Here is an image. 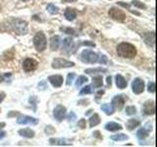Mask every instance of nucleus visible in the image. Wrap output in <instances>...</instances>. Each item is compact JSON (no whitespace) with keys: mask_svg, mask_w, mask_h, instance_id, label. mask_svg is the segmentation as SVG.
<instances>
[{"mask_svg":"<svg viewBox=\"0 0 157 147\" xmlns=\"http://www.w3.org/2000/svg\"><path fill=\"white\" fill-rule=\"evenodd\" d=\"M124 104H125V98L123 95H117L112 99V106L114 107V109L121 110Z\"/></svg>","mask_w":157,"mask_h":147,"instance_id":"obj_11","label":"nucleus"},{"mask_svg":"<svg viewBox=\"0 0 157 147\" xmlns=\"http://www.w3.org/2000/svg\"><path fill=\"white\" fill-rule=\"evenodd\" d=\"M136 113V107H134V106H129V107H127V108H126V114H127V115L132 116V115H135Z\"/></svg>","mask_w":157,"mask_h":147,"instance_id":"obj_32","label":"nucleus"},{"mask_svg":"<svg viewBox=\"0 0 157 147\" xmlns=\"http://www.w3.org/2000/svg\"><path fill=\"white\" fill-rule=\"evenodd\" d=\"M142 37H144V42L147 44V45L149 46H154V43H155V36H154V32H147L145 34H144L142 36Z\"/></svg>","mask_w":157,"mask_h":147,"instance_id":"obj_14","label":"nucleus"},{"mask_svg":"<svg viewBox=\"0 0 157 147\" xmlns=\"http://www.w3.org/2000/svg\"><path fill=\"white\" fill-rule=\"evenodd\" d=\"M22 1H29V0H22Z\"/></svg>","mask_w":157,"mask_h":147,"instance_id":"obj_51","label":"nucleus"},{"mask_svg":"<svg viewBox=\"0 0 157 147\" xmlns=\"http://www.w3.org/2000/svg\"><path fill=\"white\" fill-rule=\"evenodd\" d=\"M74 47V41L71 37H67L63 41V49L65 51H71Z\"/></svg>","mask_w":157,"mask_h":147,"instance_id":"obj_20","label":"nucleus"},{"mask_svg":"<svg viewBox=\"0 0 157 147\" xmlns=\"http://www.w3.org/2000/svg\"><path fill=\"white\" fill-rule=\"evenodd\" d=\"M111 139L114 140V141H125L127 139H129V136L124 134H118L112 135Z\"/></svg>","mask_w":157,"mask_h":147,"instance_id":"obj_26","label":"nucleus"},{"mask_svg":"<svg viewBox=\"0 0 157 147\" xmlns=\"http://www.w3.org/2000/svg\"><path fill=\"white\" fill-rule=\"evenodd\" d=\"M74 78H75V73H71V74H69L68 77H67V85H72V82L74 81Z\"/></svg>","mask_w":157,"mask_h":147,"instance_id":"obj_35","label":"nucleus"},{"mask_svg":"<svg viewBox=\"0 0 157 147\" xmlns=\"http://www.w3.org/2000/svg\"><path fill=\"white\" fill-rule=\"evenodd\" d=\"M49 143L51 145H71V143H69V142L65 139H62V138H50L49 139Z\"/></svg>","mask_w":157,"mask_h":147,"instance_id":"obj_21","label":"nucleus"},{"mask_svg":"<svg viewBox=\"0 0 157 147\" xmlns=\"http://www.w3.org/2000/svg\"><path fill=\"white\" fill-rule=\"evenodd\" d=\"M34 47L38 52H43L46 49V36L42 32H38L33 37Z\"/></svg>","mask_w":157,"mask_h":147,"instance_id":"obj_2","label":"nucleus"},{"mask_svg":"<svg viewBox=\"0 0 157 147\" xmlns=\"http://www.w3.org/2000/svg\"><path fill=\"white\" fill-rule=\"evenodd\" d=\"M85 73L90 74V75H92V74H98V73H107V69L104 68H94V69H86L85 71Z\"/></svg>","mask_w":157,"mask_h":147,"instance_id":"obj_24","label":"nucleus"},{"mask_svg":"<svg viewBox=\"0 0 157 147\" xmlns=\"http://www.w3.org/2000/svg\"><path fill=\"white\" fill-rule=\"evenodd\" d=\"M64 15H65V18L68 20V21H74V20L76 19L77 17V11L76 9H73V8H67L65 10V13H64Z\"/></svg>","mask_w":157,"mask_h":147,"instance_id":"obj_15","label":"nucleus"},{"mask_svg":"<svg viewBox=\"0 0 157 147\" xmlns=\"http://www.w3.org/2000/svg\"><path fill=\"white\" fill-rule=\"evenodd\" d=\"M108 14H109L110 18H112L113 20L118 22H124L126 20V14L122 11L120 9H117L115 7H112L110 8V10L108 11Z\"/></svg>","mask_w":157,"mask_h":147,"instance_id":"obj_6","label":"nucleus"},{"mask_svg":"<svg viewBox=\"0 0 157 147\" xmlns=\"http://www.w3.org/2000/svg\"><path fill=\"white\" fill-rule=\"evenodd\" d=\"M75 66V63L68 61L66 59H62V58H56L54 59L52 62L51 67L53 69H64V68H71Z\"/></svg>","mask_w":157,"mask_h":147,"instance_id":"obj_5","label":"nucleus"},{"mask_svg":"<svg viewBox=\"0 0 157 147\" xmlns=\"http://www.w3.org/2000/svg\"><path fill=\"white\" fill-rule=\"evenodd\" d=\"M117 53L122 58L132 59L136 55V49L131 43L122 42L117 47Z\"/></svg>","mask_w":157,"mask_h":147,"instance_id":"obj_1","label":"nucleus"},{"mask_svg":"<svg viewBox=\"0 0 157 147\" xmlns=\"http://www.w3.org/2000/svg\"><path fill=\"white\" fill-rule=\"evenodd\" d=\"M82 44H83V45H86V46H90V47H94L95 46V44L90 42V41H85V42H82Z\"/></svg>","mask_w":157,"mask_h":147,"instance_id":"obj_43","label":"nucleus"},{"mask_svg":"<svg viewBox=\"0 0 157 147\" xmlns=\"http://www.w3.org/2000/svg\"><path fill=\"white\" fill-rule=\"evenodd\" d=\"M38 87L40 88V89H45V88H48L47 85H46V83H45V81H42L40 83H38Z\"/></svg>","mask_w":157,"mask_h":147,"instance_id":"obj_42","label":"nucleus"},{"mask_svg":"<svg viewBox=\"0 0 157 147\" xmlns=\"http://www.w3.org/2000/svg\"><path fill=\"white\" fill-rule=\"evenodd\" d=\"M92 92V88L90 85H87V86H85L83 88H82V90L80 91V94L81 95H85V94H90V93Z\"/></svg>","mask_w":157,"mask_h":147,"instance_id":"obj_31","label":"nucleus"},{"mask_svg":"<svg viewBox=\"0 0 157 147\" xmlns=\"http://www.w3.org/2000/svg\"><path fill=\"white\" fill-rule=\"evenodd\" d=\"M54 131H55V130H54L51 126H46V129H45V132H46V134H53Z\"/></svg>","mask_w":157,"mask_h":147,"instance_id":"obj_40","label":"nucleus"},{"mask_svg":"<svg viewBox=\"0 0 157 147\" xmlns=\"http://www.w3.org/2000/svg\"><path fill=\"white\" fill-rule=\"evenodd\" d=\"M144 115H154L155 113V106H154V101H146L144 104Z\"/></svg>","mask_w":157,"mask_h":147,"instance_id":"obj_12","label":"nucleus"},{"mask_svg":"<svg viewBox=\"0 0 157 147\" xmlns=\"http://www.w3.org/2000/svg\"><path fill=\"white\" fill-rule=\"evenodd\" d=\"M140 125V123L139 120H136V119H131V120L128 121V123H127V129L132 130L136 129V126H139Z\"/></svg>","mask_w":157,"mask_h":147,"instance_id":"obj_22","label":"nucleus"},{"mask_svg":"<svg viewBox=\"0 0 157 147\" xmlns=\"http://www.w3.org/2000/svg\"><path fill=\"white\" fill-rule=\"evenodd\" d=\"M17 123L19 125H36L38 120L29 116H20L17 119Z\"/></svg>","mask_w":157,"mask_h":147,"instance_id":"obj_9","label":"nucleus"},{"mask_svg":"<svg viewBox=\"0 0 157 147\" xmlns=\"http://www.w3.org/2000/svg\"><path fill=\"white\" fill-rule=\"evenodd\" d=\"M63 2H65V3H69V2H75L77 1V0H62Z\"/></svg>","mask_w":157,"mask_h":147,"instance_id":"obj_48","label":"nucleus"},{"mask_svg":"<svg viewBox=\"0 0 157 147\" xmlns=\"http://www.w3.org/2000/svg\"><path fill=\"white\" fill-rule=\"evenodd\" d=\"M29 102L32 103L33 105H34V110L36 109V103H37V98L36 96H32L29 98Z\"/></svg>","mask_w":157,"mask_h":147,"instance_id":"obj_37","label":"nucleus"},{"mask_svg":"<svg viewBox=\"0 0 157 147\" xmlns=\"http://www.w3.org/2000/svg\"><path fill=\"white\" fill-rule=\"evenodd\" d=\"M111 83H112V78H111V77H107V85H111Z\"/></svg>","mask_w":157,"mask_h":147,"instance_id":"obj_46","label":"nucleus"},{"mask_svg":"<svg viewBox=\"0 0 157 147\" xmlns=\"http://www.w3.org/2000/svg\"><path fill=\"white\" fill-rule=\"evenodd\" d=\"M18 132L20 135L23 137H26V138H33L34 136V131L31 129H23V130H20Z\"/></svg>","mask_w":157,"mask_h":147,"instance_id":"obj_18","label":"nucleus"},{"mask_svg":"<svg viewBox=\"0 0 157 147\" xmlns=\"http://www.w3.org/2000/svg\"><path fill=\"white\" fill-rule=\"evenodd\" d=\"M4 98H5V93L1 92V93H0V103H1L4 100Z\"/></svg>","mask_w":157,"mask_h":147,"instance_id":"obj_45","label":"nucleus"},{"mask_svg":"<svg viewBox=\"0 0 157 147\" xmlns=\"http://www.w3.org/2000/svg\"><path fill=\"white\" fill-rule=\"evenodd\" d=\"M148 134H149L148 131H147L144 127H141V129H140L136 132L137 138H139V139H144V138H146L147 136H148Z\"/></svg>","mask_w":157,"mask_h":147,"instance_id":"obj_27","label":"nucleus"},{"mask_svg":"<svg viewBox=\"0 0 157 147\" xmlns=\"http://www.w3.org/2000/svg\"><path fill=\"white\" fill-rule=\"evenodd\" d=\"M46 9L51 15H57L59 13V8L57 6H55V5H53V4H48Z\"/></svg>","mask_w":157,"mask_h":147,"instance_id":"obj_28","label":"nucleus"},{"mask_svg":"<svg viewBox=\"0 0 157 147\" xmlns=\"http://www.w3.org/2000/svg\"><path fill=\"white\" fill-rule=\"evenodd\" d=\"M132 4L134 5V6H136V7H137V8H140V9H145V8H146L145 4L141 3L140 1H139V0H134V1H132Z\"/></svg>","mask_w":157,"mask_h":147,"instance_id":"obj_34","label":"nucleus"},{"mask_svg":"<svg viewBox=\"0 0 157 147\" xmlns=\"http://www.w3.org/2000/svg\"><path fill=\"white\" fill-rule=\"evenodd\" d=\"M5 135H6V132H5V131H1V132H0V139L4 138Z\"/></svg>","mask_w":157,"mask_h":147,"instance_id":"obj_47","label":"nucleus"},{"mask_svg":"<svg viewBox=\"0 0 157 147\" xmlns=\"http://www.w3.org/2000/svg\"><path fill=\"white\" fill-rule=\"evenodd\" d=\"M4 81V77L2 75H0V82H2Z\"/></svg>","mask_w":157,"mask_h":147,"instance_id":"obj_49","label":"nucleus"},{"mask_svg":"<svg viewBox=\"0 0 157 147\" xmlns=\"http://www.w3.org/2000/svg\"><path fill=\"white\" fill-rule=\"evenodd\" d=\"M12 28L15 32L20 36L28 33V23L21 19H14L12 21Z\"/></svg>","mask_w":157,"mask_h":147,"instance_id":"obj_3","label":"nucleus"},{"mask_svg":"<svg viewBox=\"0 0 157 147\" xmlns=\"http://www.w3.org/2000/svg\"><path fill=\"white\" fill-rule=\"evenodd\" d=\"M104 127L106 130H109V131H117V130H120L123 129L121 125L117 124V123H114V122L107 123Z\"/></svg>","mask_w":157,"mask_h":147,"instance_id":"obj_16","label":"nucleus"},{"mask_svg":"<svg viewBox=\"0 0 157 147\" xmlns=\"http://www.w3.org/2000/svg\"><path fill=\"white\" fill-rule=\"evenodd\" d=\"M99 63H101V64H106L107 62H108V60H107V57L105 56V55H102L101 57H100V59L99 60Z\"/></svg>","mask_w":157,"mask_h":147,"instance_id":"obj_41","label":"nucleus"},{"mask_svg":"<svg viewBox=\"0 0 157 147\" xmlns=\"http://www.w3.org/2000/svg\"><path fill=\"white\" fill-rule=\"evenodd\" d=\"M48 81L54 87H60L63 83V77L60 75H53L48 77Z\"/></svg>","mask_w":157,"mask_h":147,"instance_id":"obj_13","label":"nucleus"},{"mask_svg":"<svg viewBox=\"0 0 157 147\" xmlns=\"http://www.w3.org/2000/svg\"><path fill=\"white\" fill-rule=\"evenodd\" d=\"M101 110L103 112H105V114L108 115V116L113 115V113H114V111H115L114 107H113L112 105H110V104H103V105H101Z\"/></svg>","mask_w":157,"mask_h":147,"instance_id":"obj_23","label":"nucleus"},{"mask_svg":"<svg viewBox=\"0 0 157 147\" xmlns=\"http://www.w3.org/2000/svg\"><path fill=\"white\" fill-rule=\"evenodd\" d=\"M100 123V118L99 116H98L97 114H94V115H92L90 117V127H93V126H97L98 124Z\"/></svg>","mask_w":157,"mask_h":147,"instance_id":"obj_25","label":"nucleus"},{"mask_svg":"<svg viewBox=\"0 0 157 147\" xmlns=\"http://www.w3.org/2000/svg\"><path fill=\"white\" fill-rule=\"evenodd\" d=\"M132 89L136 94H140L144 90V81L140 77H136L132 83Z\"/></svg>","mask_w":157,"mask_h":147,"instance_id":"obj_8","label":"nucleus"},{"mask_svg":"<svg viewBox=\"0 0 157 147\" xmlns=\"http://www.w3.org/2000/svg\"><path fill=\"white\" fill-rule=\"evenodd\" d=\"M148 91L150 92V93H154L155 92V83L153 82V81H149L148 82Z\"/></svg>","mask_w":157,"mask_h":147,"instance_id":"obj_36","label":"nucleus"},{"mask_svg":"<svg viewBox=\"0 0 157 147\" xmlns=\"http://www.w3.org/2000/svg\"><path fill=\"white\" fill-rule=\"evenodd\" d=\"M67 119H68L69 121H74V120H76V115H75V113H74V112H71L70 114L68 115Z\"/></svg>","mask_w":157,"mask_h":147,"instance_id":"obj_39","label":"nucleus"},{"mask_svg":"<svg viewBox=\"0 0 157 147\" xmlns=\"http://www.w3.org/2000/svg\"><path fill=\"white\" fill-rule=\"evenodd\" d=\"M87 81H88V78L86 76H80V77H78L77 81H76V86L80 87L82 85H83V83H86Z\"/></svg>","mask_w":157,"mask_h":147,"instance_id":"obj_30","label":"nucleus"},{"mask_svg":"<svg viewBox=\"0 0 157 147\" xmlns=\"http://www.w3.org/2000/svg\"><path fill=\"white\" fill-rule=\"evenodd\" d=\"M53 115L55 117V119L59 122H61L66 116V108L62 105H58L53 111Z\"/></svg>","mask_w":157,"mask_h":147,"instance_id":"obj_10","label":"nucleus"},{"mask_svg":"<svg viewBox=\"0 0 157 147\" xmlns=\"http://www.w3.org/2000/svg\"><path fill=\"white\" fill-rule=\"evenodd\" d=\"M103 81L102 80V77L101 76H97V77H93L92 83H93V85H94L95 87H100L103 85V81Z\"/></svg>","mask_w":157,"mask_h":147,"instance_id":"obj_29","label":"nucleus"},{"mask_svg":"<svg viewBox=\"0 0 157 147\" xmlns=\"http://www.w3.org/2000/svg\"><path fill=\"white\" fill-rule=\"evenodd\" d=\"M118 4L119 5H121V6H123V7H125V8H128L131 11V9H130V5L129 4H127V3H123V2H118Z\"/></svg>","mask_w":157,"mask_h":147,"instance_id":"obj_44","label":"nucleus"},{"mask_svg":"<svg viewBox=\"0 0 157 147\" xmlns=\"http://www.w3.org/2000/svg\"><path fill=\"white\" fill-rule=\"evenodd\" d=\"M60 31L63 32L64 33H67V34H75L76 33V31L74 28H65V27H62L60 28Z\"/></svg>","mask_w":157,"mask_h":147,"instance_id":"obj_33","label":"nucleus"},{"mask_svg":"<svg viewBox=\"0 0 157 147\" xmlns=\"http://www.w3.org/2000/svg\"><path fill=\"white\" fill-rule=\"evenodd\" d=\"M78 126L81 127V129H86V120L85 119H81L78 123Z\"/></svg>","mask_w":157,"mask_h":147,"instance_id":"obj_38","label":"nucleus"},{"mask_svg":"<svg viewBox=\"0 0 157 147\" xmlns=\"http://www.w3.org/2000/svg\"><path fill=\"white\" fill-rule=\"evenodd\" d=\"M116 85L118 88H120V89H124V88L127 87L128 82L124 78V77H122L121 75H117L116 76Z\"/></svg>","mask_w":157,"mask_h":147,"instance_id":"obj_17","label":"nucleus"},{"mask_svg":"<svg viewBox=\"0 0 157 147\" xmlns=\"http://www.w3.org/2000/svg\"><path fill=\"white\" fill-rule=\"evenodd\" d=\"M37 66H38L37 61H36L34 59H32V58H27L26 60L23 62V69H24V71L27 73L36 70Z\"/></svg>","mask_w":157,"mask_h":147,"instance_id":"obj_7","label":"nucleus"},{"mask_svg":"<svg viewBox=\"0 0 157 147\" xmlns=\"http://www.w3.org/2000/svg\"><path fill=\"white\" fill-rule=\"evenodd\" d=\"M3 126H5V123H1V124H0V129H2Z\"/></svg>","mask_w":157,"mask_h":147,"instance_id":"obj_50","label":"nucleus"},{"mask_svg":"<svg viewBox=\"0 0 157 147\" xmlns=\"http://www.w3.org/2000/svg\"><path fill=\"white\" fill-rule=\"evenodd\" d=\"M60 41H61V39L58 36H52L51 39H50V48H51V50H53V51L57 50L59 45H60Z\"/></svg>","mask_w":157,"mask_h":147,"instance_id":"obj_19","label":"nucleus"},{"mask_svg":"<svg viewBox=\"0 0 157 147\" xmlns=\"http://www.w3.org/2000/svg\"><path fill=\"white\" fill-rule=\"evenodd\" d=\"M81 60L83 63L93 64L98 61V54L91 50H83L81 54Z\"/></svg>","mask_w":157,"mask_h":147,"instance_id":"obj_4","label":"nucleus"}]
</instances>
